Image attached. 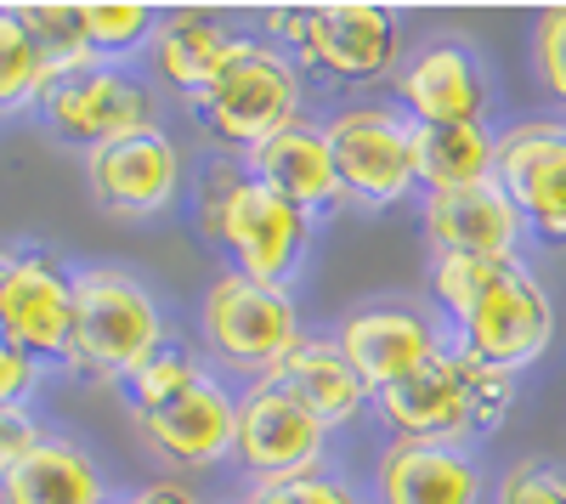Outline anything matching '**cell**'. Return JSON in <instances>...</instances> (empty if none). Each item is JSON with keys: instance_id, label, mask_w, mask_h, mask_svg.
Masks as SVG:
<instances>
[{"instance_id": "obj_1", "label": "cell", "mask_w": 566, "mask_h": 504, "mask_svg": "<svg viewBox=\"0 0 566 504\" xmlns=\"http://www.w3.org/2000/svg\"><path fill=\"white\" fill-rule=\"evenodd\" d=\"M424 295H431L448 340L504 375H527L555 340V301L527 261L431 255Z\"/></svg>"}, {"instance_id": "obj_2", "label": "cell", "mask_w": 566, "mask_h": 504, "mask_svg": "<svg viewBox=\"0 0 566 504\" xmlns=\"http://www.w3.org/2000/svg\"><path fill=\"white\" fill-rule=\"evenodd\" d=\"M199 227H205V239L227 255L232 272L290 290L301 279L306 255H312L317 216H306L295 199H283L277 188L255 181L239 159L227 154L199 181Z\"/></svg>"}, {"instance_id": "obj_3", "label": "cell", "mask_w": 566, "mask_h": 504, "mask_svg": "<svg viewBox=\"0 0 566 504\" xmlns=\"http://www.w3.org/2000/svg\"><path fill=\"white\" fill-rule=\"evenodd\" d=\"M515 391H522V375H504L493 363H476L470 351H459L448 340L437 357H424L413 375L391 380L386 391H374V414L391 426V437L470 448L476 437H488L510 420Z\"/></svg>"}, {"instance_id": "obj_4", "label": "cell", "mask_w": 566, "mask_h": 504, "mask_svg": "<svg viewBox=\"0 0 566 504\" xmlns=\"http://www.w3.org/2000/svg\"><path fill=\"white\" fill-rule=\"evenodd\" d=\"M159 346H170L165 312L136 272L125 266L74 272V329H69V357H63V369L74 380L125 386Z\"/></svg>"}, {"instance_id": "obj_5", "label": "cell", "mask_w": 566, "mask_h": 504, "mask_svg": "<svg viewBox=\"0 0 566 504\" xmlns=\"http://www.w3.org/2000/svg\"><path fill=\"white\" fill-rule=\"evenodd\" d=\"M193 119L216 136L221 148H232V159L272 143L277 130L306 119L301 63L283 52V45L261 40V34H239L227 63H221V74L193 97Z\"/></svg>"}, {"instance_id": "obj_6", "label": "cell", "mask_w": 566, "mask_h": 504, "mask_svg": "<svg viewBox=\"0 0 566 504\" xmlns=\"http://www.w3.org/2000/svg\"><path fill=\"white\" fill-rule=\"evenodd\" d=\"M199 335L216 357V369L250 375V380H266L306 340L295 295L277 284H261V279H244L232 266L216 272L199 301Z\"/></svg>"}, {"instance_id": "obj_7", "label": "cell", "mask_w": 566, "mask_h": 504, "mask_svg": "<svg viewBox=\"0 0 566 504\" xmlns=\"http://www.w3.org/2000/svg\"><path fill=\"white\" fill-rule=\"evenodd\" d=\"M328 148H335L340 193L352 210H397L419 193V165H413V119L391 103H363L323 119Z\"/></svg>"}, {"instance_id": "obj_8", "label": "cell", "mask_w": 566, "mask_h": 504, "mask_svg": "<svg viewBox=\"0 0 566 504\" xmlns=\"http://www.w3.org/2000/svg\"><path fill=\"white\" fill-rule=\"evenodd\" d=\"M40 119L63 148L97 154L142 125H159L154 119V80L125 69V63H91V69H80L45 91Z\"/></svg>"}, {"instance_id": "obj_9", "label": "cell", "mask_w": 566, "mask_h": 504, "mask_svg": "<svg viewBox=\"0 0 566 504\" xmlns=\"http://www.w3.org/2000/svg\"><path fill=\"white\" fill-rule=\"evenodd\" d=\"M328 431L306 402H295L272 380H250L239 391V442H232V465H239L255 487L295 482L323 465Z\"/></svg>"}, {"instance_id": "obj_10", "label": "cell", "mask_w": 566, "mask_h": 504, "mask_svg": "<svg viewBox=\"0 0 566 504\" xmlns=\"http://www.w3.org/2000/svg\"><path fill=\"white\" fill-rule=\"evenodd\" d=\"M290 57L335 85H368L386 80L402 63V23L386 7H363V0H335V7H306L301 34Z\"/></svg>"}, {"instance_id": "obj_11", "label": "cell", "mask_w": 566, "mask_h": 504, "mask_svg": "<svg viewBox=\"0 0 566 504\" xmlns=\"http://www.w3.org/2000/svg\"><path fill=\"white\" fill-rule=\"evenodd\" d=\"M397 108L413 125H488V63L464 34H424L391 74Z\"/></svg>"}, {"instance_id": "obj_12", "label": "cell", "mask_w": 566, "mask_h": 504, "mask_svg": "<svg viewBox=\"0 0 566 504\" xmlns=\"http://www.w3.org/2000/svg\"><path fill=\"white\" fill-rule=\"evenodd\" d=\"M74 329V272L45 244H12V266L0 279V340H12L34 363H63Z\"/></svg>"}, {"instance_id": "obj_13", "label": "cell", "mask_w": 566, "mask_h": 504, "mask_svg": "<svg viewBox=\"0 0 566 504\" xmlns=\"http://www.w3.org/2000/svg\"><path fill=\"white\" fill-rule=\"evenodd\" d=\"M328 340L340 346V357L357 369V380L368 391H386L391 380L413 375L424 357H437L448 346V329L413 301H368V306L346 312L328 329Z\"/></svg>"}, {"instance_id": "obj_14", "label": "cell", "mask_w": 566, "mask_h": 504, "mask_svg": "<svg viewBox=\"0 0 566 504\" xmlns=\"http://www.w3.org/2000/svg\"><path fill=\"white\" fill-rule=\"evenodd\" d=\"M85 181L97 210L119 221H148L181 199V148L165 125H142L119 143L85 154Z\"/></svg>"}, {"instance_id": "obj_15", "label": "cell", "mask_w": 566, "mask_h": 504, "mask_svg": "<svg viewBox=\"0 0 566 504\" xmlns=\"http://www.w3.org/2000/svg\"><path fill=\"white\" fill-rule=\"evenodd\" d=\"M136 437L154 448V460L170 471H216L232 460L239 442V391H227V380L210 369L199 386H187L154 414L130 420Z\"/></svg>"}, {"instance_id": "obj_16", "label": "cell", "mask_w": 566, "mask_h": 504, "mask_svg": "<svg viewBox=\"0 0 566 504\" xmlns=\"http://www.w3.org/2000/svg\"><path fill=\"white\" fill-rule=\"evenodd\" d=\"M499 188L515 199L538 244L566 250V119H522L499 130Z\"/></svg>"}, {"instance_id": "obj_17", "label": "cell", "mask_w": 566, "mask_h": 504, "mask_svg": "<svg viewBox=\"0 0 566 504\" xmlns=\"http://www.w3.org/2000/svg\"><path fill=\"white\" fill-rule=\"evenodd\" d=\"M419 233L431 255H476V261H522V244L533 239L515 199L493 181L459 193H419Z\"/></svg>"}, {"instance_id": "obj_18", "label": "cell", "mask_w": 566, "mask_h": 504, "mask_svg": "<svg viewBox=\"0 0 566 504\" xmlns=\"http://www.w3.org/2000/svg\"><path fill=\"white\" fill-rule=\"evenodd\" d=\"M374 504H488V471L470 448L391 437L368 471Z\"/></svg>"}, {"instance_id": "obj_19", "label": "cell", "mask_w": 566, "mask_h": 504, "mask_svg": "<svg viewBox=\"0 0 566 504\" xmlns=\"http://www.w3.org/2000/svg\"><path fill=\"white\" fill-rule=\"evenodd\" d=\"M239 165L277 188L283 199H295L306 216H328L340 210L346 193H340V170H335V148H328V130L312 125V119H295L290 130H277L272 143L239 154Z\"/></svg>"}, {"instance_id": "obj_20", "label": "cell", "mask_w": 566, "mask_h": 504, "mask_svg": "<svg viewBox=\"0 0 566 504\" xmlns=\"http://www.w3.org/2000/svg\"><path fill=\"white\" fill-rule=\"evenodd\" d=\"M0 504H114L103 487L97 460L57 437V431H40L18 460L0 471Z\"/></svg>"}, {"instance_id": "obj_21", "label": "cell", "mask_w": 566, "mask_h": 504, "mask_svg": "<svg viewBox=\"0 0 566 504\" xmlns=\"http://www.w3.org/2000/svg\"><path fill=\"white\" fill-rule=\"evenodd\" d=\"M232 40H239V29H227L216 12H199V7L159 12V34L148 45V74L170 91V97L193 103L199 91L221 74Z\"/></svg>"}, {"instance_id": "obj_22", "label": "cell", "mask_w": 566, "mask_h": 504, "mask_svg": "<svg viewBox=\"0 0 566 504\" xmlns=\"http://www.w3.org/2000/svg\"><path fill=\"white\" fill-rule=\"evenodd\" d=\"M272 386H283L295 402H306L312 414L328 426V431H346L363 420V408H374V391L357 380V369L340 357V346L328 335H306L290 357L266 375Z\"/></svg>"}, {"instance_id": "obj_23", "label": "cell", "mask_w": 566, "mask_h": 504, "mask_svg": "<svg viewBox=\"0 0 566 504\" xmlns=\"http://www.w3.org/2000/svg\"><path fill=\"white\" fill-rule=\"evenodd\" d=\"M419 193H459L499 176V136L488 125H413Z\"/></svg>"}, {"instance_id": "obj_24", "label": "cell", "mask_w": 566, "mask_h": 504, "mask_svg": "<svg viewBox=\"0 0 566 504\" xmlns=\"http://www.w3.org/2000/svg\"><path fill=\"white\" fill-rule=\"evenodd\" d=\"M12 18L23 23V34H29L34 57H40L52 85L97 63L91 34H85V7H74V0H29V7H12Z\"/></svg>"}, {"instance_id": "obj_25", "label": "cell", "mask_w": 566, "mask_h": 504, "mask_svg": "<svg viewBox=\"0 0 566 504\" xmlns=\"http://www.w3.org/2000/svg\"><path fill=\"white\" fill-rule=\"evenodd\" d=\"M85 34L97 63H125L136 52H148L159 34V12L136 7V0H85Z\"/></svg>"}, {"instance_id": "obj_26", "label": "cell", "mask_w": 566, "mask_h": 504, "mask_svg": "<svg viewBox=\"0 0 566 504\" xmlns=\"http://www.w3.org/2000/svg\"><path fill=\"white\" fill-rule=\"evenodd\" d=\"M210 369H205V363L193 357V351H187V346H159L148 363H142V369L119 386V397H125V414L136 420V414H154V408H165L170 397H181L187 386H199Z\"/></svg>"}, {"instance_id": "obj_27", "label": "cell", "mask_w": 566, "mask_h": 504, "mask_svg": "<svg viewBox=\"0 0 566 504\" xmlns=\"http://www.w3.org/2000/svg\"><path fill=\"white\" fill-rule=\"evenodd\" d=\"M45 91H52V80H45V69H40V57H34L23 23H18L12 7H7V12H0V119L40 108Z\"/></svg>"}, {"instance_id": "obj_28", "label": "cell", "mask_w": 566, "mask_h": 504, "mask_svg": "<svg viewBox=\"0 0 566 504\" xmlns=\"http://www.w3.org/2000/svg\"><path fill=\"white\" fill-rule=\"evenodd\" d=\"M499 504H566V465L544 453H522L499 471Z\"/></svg>"}, {"instance_id": "obj_29", "label": "cell", "mask_w": 566, "mask_h": 504, "mask_svg": "<svg viewBox=\"0 0 566 504\" xmlns=\"http://www.w3.org/2000/svg\"><path fill=\"white\" fill-rule=\"evenodd\" d=\"M533 69L555 108H566V7H544L533 23Z\"/></svg>"}, {"instance_id": "obj_30", "label": "cell", "mask_w": 566, "mask_h": 504, "mask_svg": "<svg viewBox=\"0 0 566 504\" xmlns=\"http://www.w3.org/2000/svg\"><path fill=\"white\" fill-rule=\"evenodd\" d=\"M277 493H283V504H374L352 476L328 471V465H317V471H306L295 482H277Z\"/></svg>"}, {"instance_id": "obj_31", "label": "cell", "mask_w": 566, "mask_h": 504, "mask_svg": "<svg viewBox=\"0 0 566 504\" xmlns=\"http://www.w3.org/2000/svg\"><path fill=\"white\" fill-rule=\"evenodd\" d=\"M40 386H45V363H34L12 340H0V408H29Z\"/></svg>"}, {"instance_id": "obj_32", "label": "cell", "mask_w": 566, "mask_h": 504, "mask_svg": "<svg viewBox=\"0 0 566 504\" xmlns=\"http://www.w3.org/2000/svg\"><path fill=\"white\" fill-rule=\"evenodd\" d=\"M34 437H40V426H34L29 408H0V471H7Z\"/></svg>"}, {"instance_id": "obj_33", "label": "cell", "mask_w": 566, "mask_h": 504, "mask_svg": "<svg viewBox=\"0 0 566 504\" xmlns=\"http://www.w3.org/2000/svg\"><path fill=\"white\" fill-rule=\"evenodd\" d=\"M119 504H205V498L187 487L181 476H154V482H142L136 493H125Z\"/></svg>"}, {"instance_id": "obj_34", "label": "cell", "mask_w": 566, "mask_h": 504, "mask_svg": "<svg viewBox=\"0 0 566 504\" xmlns=\"http://www.w3.org/2000/svg\"><path fill=\"white\" fill-rule=\"evenodd\" d=\"M239 504H283V493L277 487H250V498H239Z\"/></svg>"}, {"instance_id": "obj_35", "label": "cell", "mask_w": 566, "mask_h": 504, "mask_svg": "<svg viewBox=\"0 0 566 504\" xmlns=\"http://www.w3.org/2000/svg\"><path fill=\"white\" fill-rule=\"evenodd\" d=\"M7 266H12V244H0V279H7Z\"/></svg>"}]
</instances>
